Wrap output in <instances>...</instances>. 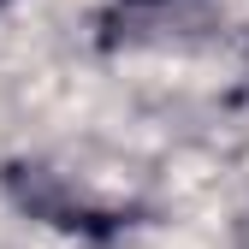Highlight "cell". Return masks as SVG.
<instances>
[{
    "mask_svg": "<svg viewBox=\"0 0 249 249\" xmlns=\"http://www.w3.org/2000/svg\"><path fill=\"white\" fill-rule=\"evenodd\" d=\"M131 6H160V0H131Z\"/></svg>",
    "mask_w": 249,
    "mask_h": 249,
    "instance_id": "6da1fadb",
    "label": "cell"
}]
</instances>
